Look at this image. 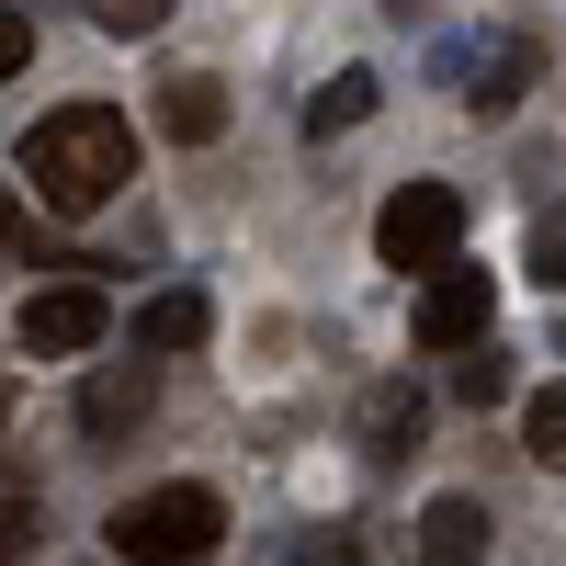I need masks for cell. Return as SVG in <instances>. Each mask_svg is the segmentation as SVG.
I'll return each mask as SVG.
<instances>
[{"instance_id": "1", "label": "cell", "mask_w": 566, "mask_h": 566, "mask_svg": "<svg viewBox=\"0 0 566 566\" xmlns=\"http://www.w3.org/2000/svg\"><path fill=\"white\" fill-rule=\"evenodd\" d=\"M23 181L57 216H91V205H114L125 181H136V136L114 103H57L34 136H23Z\"/></svg>"}, {"instance_id": "2", "label": "cell", "mask_w": 566, "mask_h": 566, "mask_svg": "<svg viewBox=\"0 0 566 566\" xmlns=\"http://www.w3.org/2000/svg\"><path fill=\"white\" fill-rule=\"evenodd\" d=\"M125 566H205L227 544V499L216 488H148V499H125L114 510V533H103Z\"/></svg>"}, {"instance_id": "3", "label": "cell", "mask_w": 566, "mask_h": 566, "mask_svg": "<svg viewBox=\"0 0 566 566\" xmlns=\"http://www.w3.org/2000/svg\"><path fill=\"white\" fill-rule=\"evenodd\" d=\"M374 250H386V272H453V250H464V193L453 181H397L386 193V216H374Z\"/></svg>"}, {"instance_id": "4", "label": "cell", "mask_w": 566, "mask_h": 566, "mask_svg": "<svg viewBox=\"0 0 566 566\" xmlns=\"http://www.w3.org/2000/svg\"><path fill=\"white\" fill-rule=\"evenodd\" d=\"M488 328H499V272H431L419 283V306H408V340L419 352H442V363H464V352H488Z\"/></svg>"}, {"instance_id": "5", "label": "cell", "mask_w": 566, "mask_h": 566, "mask_svg": "<svg viewBox=\"0 0 566 566\" xmlns=\"http://www.w3.org/2000/svg\"><path fill=\"white\" fill-rule=\"evenodd\" d=\"M23 352H57V363H80V352H103L114 340V306H103V283H45V295H23Z\"/></svg>"}, {"instance_id": "6", "label": "cell", "mask_w": 566, "mask_h": 566, "mask_svg": "<svg viewBox=\"0 0 566 566\" xmlns=\"http://www.w3.org/2000/svg\"><path fill=\"white\" fill-rule=\"evenodd\" d=\"M148 408H159V374H148V363H103V374L80 386V431H91V442H125Z\"/></svg>"}, {"instance_id": "7", "label": "cell", "mask_w": 566, "mask_h": 566, "mask_svg": "<svg viewBox=\"0 0 566 566\" xmlns=\"http://www.w3.org/2000/svg\"><path fill=\"white\" fill-rule=\"evenodd\" d=\"M453 80H464V114H510V103H522V80H533V34H510V45H464Z\"/></svg>"}, {"instance_id": "8", "label": "cell", "mask_w": 566, "mask_h": 566, "mask_svg": "<svg viewBox=\"0 0 566 566\" xmlns=\"http://www.w3.org/2000/svg\"><path fill=\"white\" fill-rule=\"evenodd\" d=\"M205 328H216V306L193 295V283H170V295H148V306H136V363H170V352H205Z\"/></svg>"}, {"instance_id": "9", "label": "cell", "mask_w": 566, "mask_h": 566, "mask_svg": "<svg viewBox=\"0 0 566 566\" xmlns=\"http://www.w3.org/2000/svg\"><path fill=\"white\" fill-rule=\"evenodd\" d=\"M408 555H419V566H476V555H488V510H476V499H431V510H419V533H408Z\"/></svg>"}, {"instance_id": "10", "label": "cell", "mask_w": 566, "mask_h": 566, "mask_svg": "<svg viewBox=\"0 0 566 566\" xmlns=\"http://www.w3.org/2000/svg\"><path fill=\"white\" fill-rule=\"evenodd\" d=\"M159 125L181 136V148H216V136H227V91H216L205 69H181V80L159 91Z\"/></svg>"}, {"instance_id": "11", "label": "cell", "mask_w": 566, "mask_h": 566, "mask_svg": "<svg viewBox=\"0 0 566 566\" xmlns=\"http://www.w3.org/2000/svg\"><path fill=\"white\" fill-rule=\"evenodd\" d=\"M374 103H386V80H374V69H340L328 91H306V136H352Z\"/></svg>"}, {"instance_id": "12", "label": "cell", "mask_w": 566, "mask_h": 566, "mask_svg": "<svg viewBox=\"0 0 566 566\" xmlns=\"http://www.w3.org/2000/svg\"><path fill=\"white\" fill-rule=\"evenodd\" d=\"M419 419H431V397H419V386H374V397H363V442H374V453H408Z\"/></svg>"}, {"instance_id": "13", "label": "cell", "mask_w": 566, "mask_h": 566, "mask_svg": "<svg viewBox=\"0 0 566 566\" xmlns=\"http://www.w3.org/2000/svg\"><path fill=\"white\" fill-rule=\"evenodd\" d=\"M522 442H533V464H555V476H566V386H544V397L522 408Z\"/></svg>"}, {"instance_id": "14", "label": "cell", "mask_w": 566, "mask_h": 566, "mask_svg": "<svg viewBox=\"0 0 566 566\" xmlns=\"http://www.w3.org/2000/svg\"><path fill=\"white\" fill-rule=\"evenodd\" d=\"M170 12H181V0H91V23H103L114 45H136V34H159Z\"/></svg>"}, {"instance_id": "15", "label": "cell", "mask_w": 566, "mask_h": 566, "mask_svg": "<svg viewBox=\"0 0 566 566\" xmlns=\"http://www.w3.org/2000/svg\"><path fill=\"white\" fill-rule=\"evenodd\" d=\"M499 386H510V363H499V340H488V352H464V363H453V397H464V408H488Z\"/></svg>"}, {"instance_id": "16", "label": "cell", "mask_w": 566, "mask_h": 566, "mask_svg": "<svg viewBox=\"0 0 566 566\" xmlns=\"http://www.w3.org/2000/svg\"><path fill=\"white\" fill-rule=\"evenodd\" d=\"M34 533H45V522H34V499H0V566H23Z\"/></svg>"}, {"instance_id": "17", "label": "cell", "mask_w": 566, "mask_h": 566, "mask_svg": "<svg viewBox=\"0 0 566 566\" xmlns=\"http://www.w3.org/2000/svg\"><path fill=\"white\" fill-rule=\"evenodd\" d=\"M533 283H555V295H566V216L533 227Z\"/></svg>"}, {"instance_id": "18", "label": "cell", "mask_w": 566, "mask_h": 566, "mask_svg": "<svg viewBox=\"0 0 566 566\" xmlns=\"http://www.w3.org/2000/svg\"><path fill=\"white\" fill-rule=\"evenodd\" d=\"M306 566H386V555H374V533H328V544H306Z\"/></svg>"}, {"instance_id": "19", "label": "cell", "mask_w": 566, "mask_h": 566, "mask_svg": "<svg viewBox=\"0 0 566 566\" xmlns=\"http://www.w3.org/2000/svg\"><path fill=\"white\" fill-rule=\"evenodd\" d=\"M34 57V23H23V0H0V80H12Z\"/></svg>"}, {"instance_id": "20", "label": "cell", "mask_w": 566, "mask_h": 566, "mask_svg": "<svg viewBox=\"0 0 566 566\" xmlns=\"http://www.w3.org/2000/svg\"><path fill=\"white\" fill-rule=\"evenodd\" d=\"M23 250V216H12V193H0V261H12Z\"/></svg>"}, {"instance_id": "21", "label": "cell", "mask_w": 566, "mask_h": 566, "mask_svg": "<svg viewBox=\"0 0 566 566\" xmlns=\"http://www.w3.org/2000/svg\"><path fill=\"white\" fill-rule=\"evenodd\" d=\"M0 419H12V386H0Z\"/></svg>"}, {"instance_id": "22", "label": "cell", "mask_w": 566, "mask_h": 566, "mask_svg": "<svg viewBox=\"0 0 566 566\" xmlns=\"http://www.w3.org/2000/svg\"><path fill=\"white\" fill-rule=\"evenodd\" d=\"M555 340H566V328H555Z\"/></svg>"}, {"instance_id": "23", "label": "cell", "mask_w": 566, "mask_h": 566, "mask_svg": "<svg viewBox=\"0 0 566 566\" xmlns=\"http://www.w3.org/2000/svg\"><path fill=\"white\" fill-rule=\"evenodd\" d=\"M397 12H408V0H397Z\"/></svg>"}]
</instances>
